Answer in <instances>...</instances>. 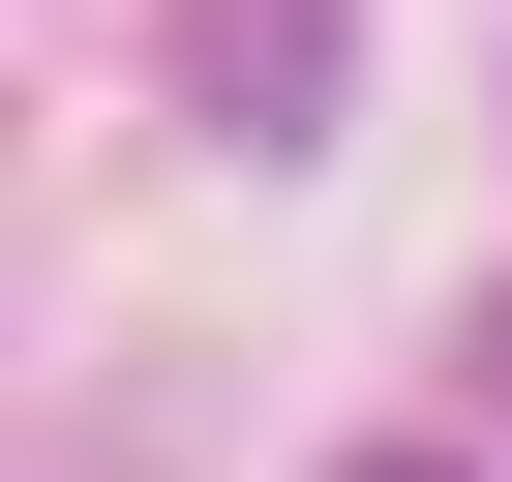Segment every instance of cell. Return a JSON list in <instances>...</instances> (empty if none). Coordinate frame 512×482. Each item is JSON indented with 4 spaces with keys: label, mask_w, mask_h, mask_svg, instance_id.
<instances>
[{
    "label": "cell",
    "mask_w": 512,
    "mask_h": 482,
    "mask_svg": "<svg viewBox=\"0 0 512 482\" xmlns=\"http://www.w3.org/2000/svg\"><path fill=\"white\" fill-rule=\"evenodd\" d=\"M362 482H452V452H362Z\"/></svg>",
    "instance_id": "obj_1"
}]
</instances>
